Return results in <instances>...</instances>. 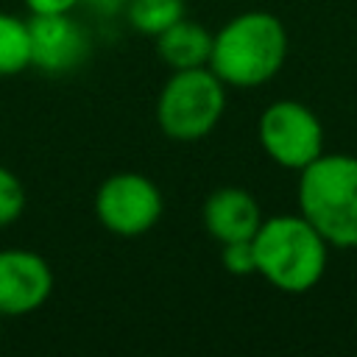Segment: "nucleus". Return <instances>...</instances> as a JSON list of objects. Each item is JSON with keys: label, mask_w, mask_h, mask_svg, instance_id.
Segmentation results:
<instances>
[{"label": "nucleus", "mask_w": 357, "mask_h": 357, "mask_svg": "<svg viewBox=\"0 0 357 357\" xmlns=\"http://www.w3.org/2000/svg\"><path fill=\"white\" fill-rule=\"evenodd\" d=\"M31 67L45 75H67L84 67L92 53L86 28L70 14H31Z\"/></svg>", "instance_id": "7"}, {"label": "nucleus", "mask_w": 357, "mask_h": 357, "mask_svg": "<svg viewBox=\"0 0 357 357\" xmlns=\"http://www.w3.org/2000/svg\"><path fill=\"white\" fill-rule=\"evenodd\" d=\"M220 262L229 273L234 276H248L257 273V254H254V237L251 240H231L220 243Z\"/></svg>", "instance_id": "14"}, {"label": "nucleus", "mask_w": 357, "mask_h": 357, "mask_svg": "<svg viewBox=\"0 0 357 357\" xmlns=\"http://www.w3.org/2000/svg\"><path fill=\"white\" fill-rule=\"evenodd\" d=\"M206 231L218 243H231V240H251L262 223L259 204L254 201L251 192L240 187H220L206 195L204 209H201Z\"/></svg>", "instance_id": "9"}, {"label": "nucleus", "mask_w": 357, "mask_h": 357, "mask_svg": "<svg viewBox=\"0 0 357 357\" xmlns=\"http://www.w3.org/2000/svg\"><path fill=\"white\" fill-rule=\"evenodd\" d=\"M301 215L329 245L357 248V156H318L301 170Z\"/></svg>", "instance_id": "3"}, {"label": "nucleus", "mask_w": 357, "mask_h": 357, "mask_svg": "<svg viewBox=\"0 0 357 357\" xmlns=\"http://www.w3.org/2000/svg\"><path fill=\"white\" fill-rule=\"evenodd\" d=\"M53 293L47 259L28 248L0 251V315L17 318L39 310Z\"/></svg>", "instance_id": "8"}, {"label": "nucleus", "mask_w": 357, "mask_h": 357, "mask_svg": "<svg viewBox=\"0 0 357 357\" xmlns=\"http://www.w3.org/2000/svg\"><path fill=\"white\" fill-rule=\"evenodd\" d=\"M226 84L209 67L173 70L156 98V123L176 142L204 139L223 117Z\"/></svg>", "instance_id": "4"}, {"label": "nucleus", "mask_w": 357, "mask_h": 357, "mask_svg": "<svg viewBox=\"0 0 357 357\" xmlns=\"http://www.w3.org/2000/svg\"><path fill=\"white\" fill-rule=\"evenodd\" d=\"M31 14H70L81 6V0H25Z\"/></svg>", "instance_id": "15"}, {"label": "nucleus", "mask_w": 357, "mask_h": 357, "mask_svg": "<svg viewBox=\"0 0 357 357\" xmlns=\"http://www.w3.org/2000/svg\"><path fill=\"white\" fill-rule=\"evenodd\" d=\"M287 56V31L268 11L231 17L212 36L209 70L229 86H259L271 81Z\"/></svg>", "instance_id": "1"}, {"label": "nucleus", "mask_w": 357, "mask_h": 357, "mask_svg": "<svg viewBox=\"0 0 357 357\" xmlns=\"http://www.w3.org/2000/svg\"><path fill=\"white\" fill-rule=\"evenodd\" d=\"M126 17L134 31L145 36H159L173 22L187 17V11H184V0H128Z\"/></svg>", "instance_id": "12"}, {"label": "nucleus", "mask_w": 357, "mask_h": 357, "mask_svg": "<svg viewBox=\"0 0 357 357\" xmlns=\"http://www.w3.org/2000/svg\"><path fill=\"white\" fill-rule=\"evenodd\" d=\"M165 201L159 187L134 170L112 173L95 192V215L100 226L120 237H139L162 218Z\"/></svg>", "instance_id": "5"}, {"label": "nucleus", "mask_w": 357, "mask_h": 357, "mask_svg": "<svg viewBox=\"0 0 357 357\" xmlns=\"http://www.w3.org/2000/svg\"><path fill=\"white\" fill-rule=\"evenodd\" d=\"M259 142L276 165L304 170L321 156L324 128L304 103L276 100L259 117Z\"/></svg>", "instance_id": "6"}, {"label": "nucleus", "mask_w": 357, "mask_h": 357, "mask_svg": "<svg viewBox=\"0 0 357 357\" xmlns=\"http://www.w3.org/2000/svg\"><path fill=\"white\" fill-rule=\"evenodd\" d=\"M326 240L304 215H276L254 234L257 273L284 293H304L318 284L326 268Z\"/></svg>", "instance_id": "2"}, {"label": "nucleus", "mask_w": 357, "mask_h": 357, "mask_svg": "<svg viewBox=\"0 0 357 357\" xmlns=\"http://www.w3.org/2000/svg\"><path fill=\"white\" fill-rule=\"evenodd\" d=\"M212 36L204 25L181 17L167 31L156 36V53L170 70H192V67H209L212 56Z\"/></svg>", "instance_id": "10"}, {"label": "nucleus", "mask_w": 357, "mask_h": 357, "mask_svg": "<svg viewBox=\"0 0 357 357\" xmlns=\"http://www.w3.org/2000/svg\"><path fill=\"white\" fill-rule=\"evenodd\" d=\"M31 67L28 20L0 11V78L17 75Z\"/></svg>", "instance_id": "11"}, {"label": "nucleus", "mask_w": 357, "mask_h": 357, "mask_svg": "<svg viewBox=\"0 0 357 357\" xmlns=\"http://www.w3.org/2000/svg\"><path fill=\"white\" fill-rule=\"evenodd\" d=\"M81 6H86L98 17H114L128 8V0H81Z\"/></svg>", "instance_id": "16"}, {"label": "nucleus", "mask_w": 357, "mask_h": 357, "mask_svg": "<svg viewBox=\"0 0 357 357\" xmlns=\"http://www.w3.org/2000/svg\"><path fill=\"white\" fill-rule=\"evenodd\" d=\"M25 212V187L22 181L0 165V229L11 226Z\"/></svg>", "instance_id": "13"}]
</instances>
